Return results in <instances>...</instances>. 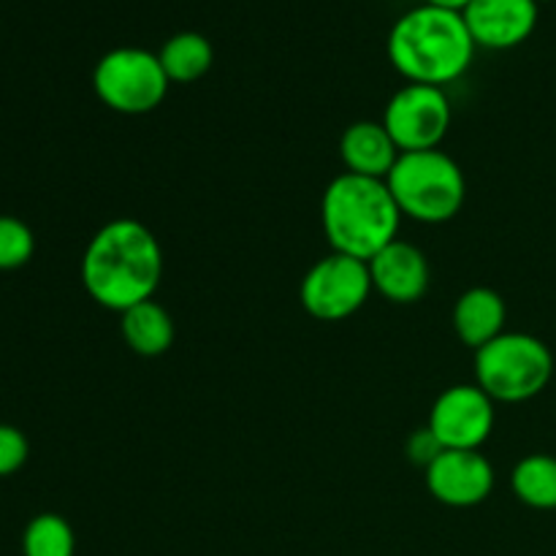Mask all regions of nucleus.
<instances>
[{"mask_svg": "<svg viewBox=\"0 0 556 556\" xmlns=\"http://www.w3.org/2000/svg\"><path fill=\"white\" fill-rule=\"evenodd\" d=\"M157 60H161L168 81L188 85V81L201 79L212 68V63H215V49H212L210 38L188 30L168 38L161 52H157Z\"/></svg>", "mask_w": 556, "mask_h": 556, "instance_id": "obj_16", "label": "nucleus"}, {"mask_svg": "<svg viewBox=\"0 0 556 556\" xmlns=\"http://www.w3.org/2000/svg\"><path fill=\"white\" fill-rule=\"evenodd\" d=\"M427 429L443 448L481 451L494 429V400L478 383L451 386L434 400Z\"/></svg>", "mask_w": 556, "mask_h": 556, "instance_id": "obj_9", "label": "nucleus"}, {"mask_svg": "<svg viewBox=\"0 0 556 556\" xmlns=\"http://www.w3.org/2000/svg\"><path fill=\"white\" fill-rule=\"evenodd\" d=\"M168 76L157 54L139 47H119L103 54L92 71V87L103 106L119 114H147L163 103Z\"/></svg>", "mask_w": 556, "mask_h": 556, "instance_id": "obj_6", "label": "nucleus"}, {"mask_svg": "<svg viewBox=\"0 0 556 556\" xmlns=\"http://www.w3.org/2000/svg\"><path fill=\"white\" fill-rule=\"evenodd\" d=\"M30 456V443L11 424H0V478H9L25 467Z\"/></svg>", "mask_w": 556, "mask_h": 556, "instance_id": "obj_20", "label": "nucleus"}, {"mask_svg": "<svg viewBox=\"0 0 556 556\" xmlns=\"http://www.w3.org/2000/svg\"><path fill=\"white\" fill-rule=\"evenodd\" d=\"M119 331L125 345L147 358L163 356L174 345V318L155 299L125 309L119 315Z\"/></svg>", "mask_w": 556, "mask_h": 556, "instance_id": "obj_15", "label": "nucleus"}, {"mask_svg": "<svg viewBox=\"0 0 556 556\" xmlns=\"http://www.w3.org/2000/svg\"><path fill=\"white\" fill-rule=\"evenodd\" d=\"M372 277H369L367 261L351 258L331 250L326 258L309 266L302 280V307L313 318L334 324L356 315L367 304L372 293Z\"/></svg>", "mask_w": 556, "mask_h": 556, "instance_id": "obj_7", "label": "nucleus"}, {"mask_svg": "<svg viewBox=\"0 0 556 556\" xmlns=\"http://www.w3.org/2000/svg\"><path fill=\"white\" fill-rule=\"evenodd\" d=\"M320 220L334 253L369 264L396 239L402 212L386 179L356 177L345 172L326 188Z\"/></svg>", "mask_w": 556, "mask_h": 556, "instance_id": "obj_3", "label": "nucleus"}, {"mask_svg": "<svg viewBox=\"0 0 556 556\" xmlns=\"http://www.w3.org/2000/svg\"><path fill=\"white\" fill-rule=\"evenodd\" d=\"M163 277V250L139 220L117 217L96 231L81 255V282L92 302L123 315L155 296Z\"/></svg>", "mask_w": 556, "mask_h": 556, "instance_id": "obj_1", "label": "nucleus"}, {"mask_svg": "<svg viewBox=\"0 0 556 556\" xmlns=\"http://www.w3.org/2000/svg\"><path fill=\"white\" fill-rule=\"evenodd\" d=\"M451 101L443 87L407 85L386 106L383 119L400 152L438 150L451 128Z\"/></svg>", "mask_w": 556, "mask_h": 556, "instance_id": "obj_8", "label": "nucleus"}, {"mask_svg": "<svg viewBox=\"0 0 556 556\" xmlns=\"http://www.w3.org/2000/svg\"><path fill=\"white\" fill-rule=\"evenodd\" d=\"M505 320H508V307L492 288H470L462 293L454 307L456 337L472 351H481L483 345L505 334Z\"/></svg>", "mask_w": 556, "mask_h": 556, "instance_id": "obj_14", "label": "nucleus"}, {"mask_svg": "<svg viewBox=\"0 0 556 556\" xmlns=\"http://www.w3.org/2000/svg\"><path fill=\"white\" fill-rule=\"evenodd\" d=\"M407 451H410L413 459H416L418 465H424V470H427V467L432 465L434 456H438L440 451H445V448L438 443V440H434V434L429 432V429H421V432H418L416 438L410 440Z\"/></svg>", "mask_w": 556, "mask_h": 556, "instance_id": "obj_21", "label": "nucleus"}, {"mask_svg": "<svg viewBox=\"0 0 556 556\" xmlns=\"http://www.w3.org/2000/svg\"><path fill=\"white\" fill-rule=\"evenodd\" d=\"M36 253V237L20 217L0 215V271L25 266Z\"/></svg>", "mask_w": 556, "mask_h": 556, "instance_id": "obj_19", "label": "nucleus"}, {"mask_svg": "<svg viewBox=\"0 0 556 556\" xmlns=\"http://www.w3.org/2000/svg\"><path fill=\"white\" fill-rule=\"evenodd\" d=\"M386 185L402 217L407 215L410 220L429 226L454 220L467 193L459 163L443 150L402 152Z\"/></svg>", "mask_w": 556, "mask_h": 556, "instance_id": "obj_4", "label": "nucleus"}, {"mask_svg": "<svg viewBox=\"0 0 556 556\" xmlns=\"http://www.w3.org/2000/svg\"><path fill=\"white\" fill-rule=\"evenodd\" d=\"M462 16L476 47L514 49L535 30L538 0H470Z\"/></svg>", "mask_w": 556, "mask_h": 556, "instance_id": "obj_11", "label": "nucleus"}, {"mask_svg": "<svg viewBox=\"0 0 556 556\" xmlns=\"http://www.w3.org/2000/svg\"><path fill=\"white\" fill-rule=\"evenodd\" d=\"M367 266L375 291L394 304L418 302L432 282L427 255L416 244L402 242V239H394L389 248L380 250Z\"/></svg>", "mask_w": 556, "mask_h": 556, "instance_id": "obj_12", "label": "nucleus"}, {"mask_svg": "<svg viewBox=\"0 0 556 556\" xmlns=\"http://www.w3.org/2000/svg\"><path fill=\"white\" fill-rule=\"evenodd\" d=\"M510 489L527 508L556 510V456H525L510 472Z\"/></svg>", "mask_w": 556, "mask_h": 556, "instance_id": "obj_17", "label": "nucleus"}, {"mask_svg": "<svg viewBox=\"0 0 556 556\" xmlns=\"http://www.w3.org/2000/svg\"><path fill=\"white\" fill-rule=\"evenodd\" d=\"M74 530L58 514H38L22 532V554L25 556H74Z\"/></svg>", "mask_w": 556, "mask_h": 556, "instance_id": "obj_18", "label": "nucleus"}, {"mask_svg": "<svg viewBox=\"0 0 556 556\" xmlns=\"http://www.w3.org/2000/svg\"><path fill=\"white\" fill-rule=\"evenodd\" d=\"M427 489L448 508L481 505L494 489V467L481 451H440L427 467Z\"/></svg>", "mask_w": 556, "mask_h": 556, "instance_id": "obj_10", "label": "nucleus"}, {"mask_svg": "<svg viewBox=\"0 0 556 556\" xmlns=\"http://www.w3.org/2000/svg\"><path fill=\"white\" fill-rule=\"evenodd\" d=\"M538 3H541V0H538Z\"/></svg>", "mask_w": 556, "mask_h": 556, "instance_id": "obj_23", "label": "nucleus"}, {"mask_svg": "<svg viewBox=\"0 0 556 556\" xmlns=\"http://www.w3.org/2000/svg\"><path fill=\"white\" fill-rule=\"evenodd\" d=\"M400 147L389 136L383 123L362 119L353 123L340 139V157L348 174L369 179H389L391 168L400 161Z\"/></svg>", "mask_w": 556, "mask_h": 556, "instance_id": "obj_13", "label": "nucleus"}, {"mask_svg": "<svg viewBox=\"0 0 556 556\" xmlns=\"http://www.w3.org/2000/svg\"><path fill=\"white\" fill-rule=\"evenodd\" d=\"M427 5H438V9L448 11H465L470 5V0H427Z\"/></svg>", "mask_w": 556, "mask_h": 556, "instance_id": "obj_22", "label": "nucleus"}, {"mask_svg": "<svg viewBox=\"0 0 556 556\" xmlns=\"http://www.w3.org/2000/svg\"><path fill=\"white\" fill-rule=\"evenodd\" d=\"M554 375L548 345L525 331H505L476 351V383L494 402H527L541 394Z\"/></svg>", "mask_w": 556, "mask_h": 556, "instance_id": "obj_5", "label": "nucleus"}, {"mask_svg": "<svg viewBox=\"0 0 556 556\" xmlns=\"http://www.w3.org/2000/svg\"><path fill=\"white\" fill-rule=\"evenodd\" d=\"M389 58L410 85L443 87L470 68L476 41L462 11L424 3L391 27Z\"/></svg>", "mask_w": 556, "mask_h": 556, "instance_id": "obj_2", "label": "nucleus"}]
</instances>
